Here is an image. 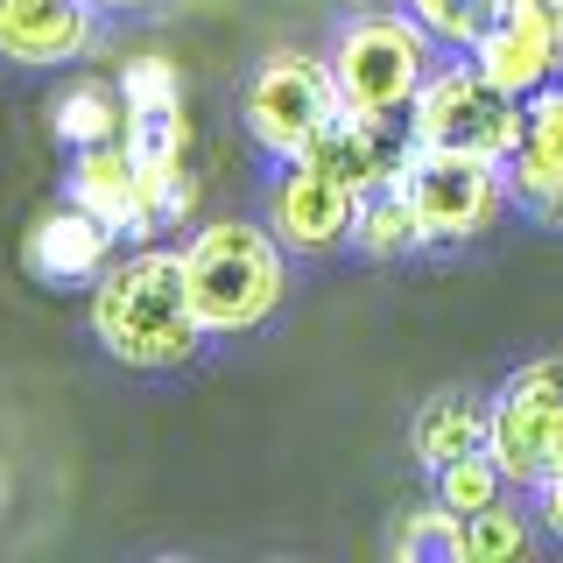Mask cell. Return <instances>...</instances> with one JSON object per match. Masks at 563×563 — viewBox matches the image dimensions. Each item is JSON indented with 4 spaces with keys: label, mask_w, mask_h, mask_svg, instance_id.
I'll return each instance as SVG.
<instances>
[{
    "label": "cell",
    "mask_w": 563,
    "mask_h": 563,
    "mask_svg": "<svg viewBox=\"0 0 563 563\" xmlns=\"http://www.w3.org/2000/svg\"><path fill=\"white\" fill-rule=\"evenodd\" d=\"M92 339L113 360L141 366V374H169V366L198 360V345L211 331H205L198 303H190L184 254L176 246L141 240L134 254L106 261V275L92 282Z\"/></svg>",
    "instance_id": "1"
},
{
    "label": "cell",
    "mask_w": 563,
    "mask_h": 563,
    "mask_svg": "<svg viewBox=\"0 0 563 563\" xmlns=\"http://www.w3.org/2000/svg\"><path fill=\"white\" fill-rule=\"evenodd\" d=\"M184 282L211 339H246L261 331L289 289V246L268 219H211L184 246Z\"/></svg>",
    "instance_id": "2"
},
{
    "label": "cell",
    "mask_w": 563,
    "mask_h": 563,
    "mask_svg": "<svg viewBox=\"0 0 563 563\" xmlns=\"http://www.w3.org/2000/svg\"><path fill=\"white\" fill-rule=\"evenodd\" d=\"M437 70V35L401 14H360L339 29L331 43V78H339L345 113H409V99L422 92V78Z\"/></svg>",
    "instance_id": "3"
},
{
    "label": "cell",
    "mask_w": 563,
    "mask_h": 563,
    "mask_svg": "<svg viewBox=\"0 0 563 563\" xmlns=\"http://www.w3.org/2000/svg\"><path fill=\"white\" fill-rule=\"evenodd\" d=\"M409 128L422 148H465L486 163H507V148L521 141V99L500 92L479 64L457 49L451 64H437L409 99Z\"/></svg>",
    "instance_id": "4"
},
{
    "label": "cell",
    "mask_w": 563,
    "mask_h": 563,
    "mask_svg": "<svg viewBox=\"0 0 563 563\" xmlns=\"http://www.w3.org/2000/svg\"><path fill=\"white\" fill-rule=\"evenodd\" d=\"M401 190H409L416 240L422 246H465V240H479L486 225H500L507 198H515L500 163L465 155V148H422V141H416L409 169H401Z\"/></svg>",
    "instance_id": "5"
},
{
    "label": "cell",
    "mask_w": 563,
    "mask_h": 563,
    "mask_svg": "<svg viewBox=\"0 0 563 563\" xmlns=\"http://www.w3.org/2000/svg\"><path fill=\"white\" fill-rule=\"evenodd\" d=\"M345 113L339 78H331V57H303V49H275L268 64L246 78V134H254L261 155L289 163V155L310 148L317 128Z\"/></svg>",
    "instance_id": "6"
},
{
    "label": "cell",
    "mask_w": 563,
    "mask_h": 563,
    "mask_svg": "<svg viewBox=\"0 0 563 563\" xmlns=\"http://www.w3.org/2000/svg\"><path fill=\"white\" fill-rule=\"evenodd\" d=\"M563 437V360H528L486 401V451L500 457L507 486L550 479V457Z\"/></svg>",
    "instance_id": "7"
},
{
    "label": "cell",
    "mask_w": 563,
    "mask_h": 563,
    "mask_svg": "<svg viewBox=\"0 0 563 563\" xmlns=\"http://www.w3.org/2000/svg\"><path fill=\"white\" fill-rule=\"evenodd\" d=\"M70 198L92 205L120 240H155V225L176 219L198 190H169L163 176H148L128 141H99V148L70 155Z\"/></svg>",
    "instance_id": "8"
},
{
    "label": "cell",
    "mask_w": 563,
    "mask_h": 563,
    "mask_svg": "<svg viewBox=\"0 0 563 563\" xmlns=\"http://www.w3.org/2000/svg\"><path fill=\"white\" fill-rule=\"evenodd\" d=\"M120 99H128V128L120 141L134 148V163L148 176H163L169 190H198L184 176V148H190V120H184V78L169 57H128L120 70Z\"/></svg>",
    "instance_id": "9"
},
{
    "label": "cell",
    "mask_w": 563,
    "mask_h": 563,
    "mask_svg": "<svg viewBox=\"0 0 563 563\" xmlns=\"http://www.w3.org/2000/svg\"><path fill=\"white\" fill-rule=\"evenodd\" d=\"M352 211H360V190H345L339 176H324L303 155H289L282 176L268 184V225L289 254H331V246H345Z\"/></svg>",
    "instance_id": "10"
},
{
    "label": "cell",
    "mask_w": 563,
    "mask_h": 563,
    "mask_svg": "<svg viewBox=\"0 0 563 563\" xmlns=\"http://www.w3.org/2000/svg\"><path fill=\"white\" fill-rule=\"evenodd\" d=\"M507 190L542 225H563V78L521 99V141L507 148Z\"/></svg>",
    "instance_id": "11"
},
{
    "label": "cell",
    "mask_w": 563,
    "mask_h": 563,
    "mask_svg": "<svg viewBox=\"0 0 563 563\" xmlns=\"http://www.w3.org/2000/svg\"><path fill=\"white\" fill-rule=\"evenodd\" d=\"M113 246L120 233L99 219L92 205H78V198H64V205H49L43 219L29 225V268L43 275V282H57V289H70V282H99L106 275V261H113Z\"/></svg>",
    "instance_id": "12"
},
{
    "label": "cell",
    "mask_w": 563,
    "mask_h": 563,
    "mask_svg": "<svg viewBox=\"0 0 563 563\" xmlns=\"http://www.w3.org/2000/svg\"><path fill=\"white\" fill-rule=\"evenodd\" d=\"M92 14H99L92 0H8V8H0V57L29 64V70L85 57Z\"/></svg>",
    "instance_id": "13"
},
{
    "label": "cell",
    "mask_w": 563,
    "mask_h": 563,
    "mask_svg": "<svg viewBox=\"0 0 563 563\" xmlns=\"http://www.w3.org/2000/svg\"><path fill=\"white\" fill-rule=\"evenodd\" d=\"M465 57L479 64L500 92H515V99H528V92H542V85L563 78V49L528 22V14H515V8H500V22H493Z\"/></svg>",
    "instance_id": "14"
},
{
    "label": "cell",
    "mask_w": 563,
    "mask_h": 563,
    "mask_svg": "<svg viewBox=\"0 0 563 563\" xmlns=\"http://www.w3.org/2000/svg\"><path fill=\"white\" fill-rule=\"evenodd\" d=\"M409 444H416V457H422V472H437L444 457L486 444V401L465 395V387H444V395H430V401L416 409Z\"/></svg>",
    "instance_id": "15"
},
{
    "label": "cell",
    "mask_w": 563,
    "mask_h": 563,
    "mask_svg": "<svg viewBox=\"0 0 563 563\" xmlns=\"http://www.w3.org/2000/svg\"><path fill=\"white\" fill-rule=\"evenodd\" d=\"M57 141L70 155L78 148H99V141H120V128H128V99H120V85H106V78H78L70 92L57 99Z\"/></svg>",
    "instance_id": "16"
},
{
    "label": "cell",
    "mask_w": 563,
    "mask_h": 563,
    "mask_svg": "<svg viewBox=\"0 0 563 563\" xmlns=\"http://www.w3.org/2000/svg\"><path fill=\"white\" fill-rule=\"evenodd\" d=\"M352 246H360L366 261H395V254H416V211H409V190L401 184H380L366 190L360 211H352Z\"/></svg>",
    "instance_id": "17"
},
{
    "label": "cell",
    "mask_w": 563,
    "mask_h": 563,
    "mask_svg": "<svg viewBox=\"0 0 563 563\" xmlns=\"http://www.w3.org/2000/svg\"><path fill=\"white\" fill-rule=\"evenodd\" d=\"M430 486H437V507H451L457 521H465V515H486L493 500H507V472H500V457H493L486 444L444 457V465L430 472Z\"/></svg>",
    "instance_id": "18"
},
{
    "label": "cell",
    "mask_w": 563,
    "mask_h": 563,
    "mask_svg": "<svg viewBox=\"0 0 563 563\" xmlns=\"http://www.w3.org/2000/svg\"><path fill=\"white\" fill-rule=\"evenodd\" d=\"M401 8L437 35V49H472L493 22H500L507 0H401Z\"/></svg>",
    "instance_id": "19"
},
{
    "label": "cell",
    "mask_w": 563,
    "mask_h": 563,
    "mask_svg": "<svg viewBox=\"0 0 563 563\" xmlns=\"http://www.w3.org/2000/svg\"><path fill=\"white\" fill-rule=\"evenodd\" d=\"M387 550L395 556H437V563H465V521L451 515V507H416V515L395 521V536H387Z\"/></svg>",
    "instance_id": "20"
},
{
    "label": "cell",
    "mask_w": 563,
    "mask_h": 563,
    "mask_svg": "<svg viewBox=\"0 0 563 563\" xmlns=\"http://www.w3.org/2000/svg\"><path fill=\"white\" fill-rule=\"evenodd\" d=\"M536 528H528L521 507L493 500L486 515H465V563H507V556H528Z\"/></svg>",
    "instance_id": "21"
},
{
    "label": "cell",
    "mask_w": 563,
    "mask_h": 563,
    "mask_svg": "<svg viewBox=\"0 0 563 563\" xmlns=\"http://www.w3.org/2000/svg\"><path fill=\"white\" fill-rule=\"evenodd\" d=\"M528 493H536V521H542V528H550V536L563 542V472H550V479H536Z\"/></svg>",
    "instance_id": "22"
},
{
    "label": "cell",
    "mask_w": 563,
    "mask_h": 563,
    "mask_svg": "<svg viewBox=\"0 0 563 563\" xmlns=\"http://www.w3.org/2000/svg\"><path fill=\"white\" fill-rule=\"evenodd\" d=\"M507 8L528 14V22H536V29H542V35H550V43L563 49V0H507Z\"/></svg>",
    "instance_id": "23"
},
{
    "label": "cell",
    "mask_w": 563,
    "mask_h": 563,
    "mask_svg": "<svg viewBox=\"0 0 563 563\" xmlns=\"http://www.w3.org/2000/svg\"><path fill=\"white\" fill-rule=\"evenodd\" d=\"M92 8H113V14H128V8H155V0H92Z\"/></svg>",
    "instance_id": "24"
},
{
    "label": "cell",
    "mask_w": 563,
    "mask_h": 563,
    "mask_svg": "<svg viewBox=\"0 0 563 563\" xmlns=\"http://www.w3.org/2000/svg\"><path fill=\"white\" fill-rule=\"evenodd\" d=\"M0 8H8V0H0Z\"/></svg>",
    "instance_id": "25"
}]
</instances>
